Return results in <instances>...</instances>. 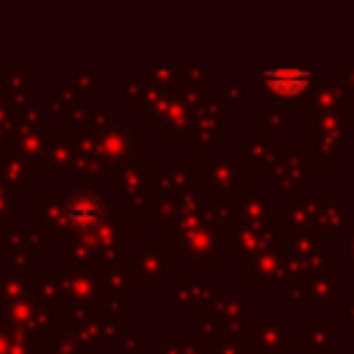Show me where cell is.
<instances>
[{
  "instance_id": "obj_1",
  "label": "cell",
  "mask_w": 354,
  "mask_h": 354,
  "mask_svg": "<svg viewBox=\"0 0 354 354\" xmlns=\"http://www.w3.org/2000/svg\"><path fill=\"white\" fill-rule=\"evenodd\" d=\"M307 80H310V72H304V69H288V66H282V69L266 72V83H268V88L274 94H296V91L304 88Z\"/></svg>"
}]
</instances>
